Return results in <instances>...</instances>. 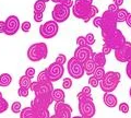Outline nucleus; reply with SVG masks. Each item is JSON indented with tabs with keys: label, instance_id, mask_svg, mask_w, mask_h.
<instances>
[{
	"label": "nucleus",
	"instance_id": "obj_50",
	"mask_svg": "<svg viewBox=\"0 0 131 118\" xmlns=\"http://www.w3.org/2000/svg\"><path fill=\"white\" fill-rule=\"evenodd\" d=\"M71 118H83L82 116H74V117H71Z\"/></svg>",
	"mask_w": 131,
	"mask_h": 118
},
{
	"label": "nucleus",
	"instance_id": "obj_13",
	"mask_svg": "<svg viewBox=\"0 0 131 118\" xmlns=\"http://www.w3.org/2000/svg\"><path fill=\"white\" fill-rule=\"evenodd\" d=\"M93 49L91 46H78V48L74 50V58L79 62L83 63L84 61H86L88 59H91L93 57Z\"/></svg>",
	"mask_w": 131,
	"mask_h": 118
},
{
	"label": "nucleus",
	"instance_id": "obj_36",
	"mask_svg": "<svg viewBox=\"0 0 131 118\" xmlns=\"http://www.w3.org/2000/svg\"><path fill=\"white\" fill-rule=\"evenodd\" d=\"M18 95L21 96V97H26L28 95V89H26V88H19Z\"/></svg>",
	"mask_w": 131,
	"mask_h": 118
},
{
	"label": "nucleus",
	"instance_id": "obj_18",
	"mask_svg": "<svg viewBox=\"0 0 131 118\" xmlns=\"http://www.w3.org/2000/svg\"><path fill=\"white\" fill-rule=\"evenodd\" d=\"M83 68H84V72H86L88 76H93L94 71L96 69V65L94 62V60L91 58V59H88L86 61L83 62Z\"/></svg>",
	"mask_w": 131,
	"mask_h": 118
},
{
	"label": "nucleus",
	"instance_id": "obj_16",
	"mask_svg": "<svg viewBox=\"0 0 131 118\" xmlns=\"http://www.w3.org/2000/svg\"><path fill=\"white\" fill-rule=\"evenodd\" d=\"M55 115L59 118H71L72 107L64 102H56L55 104Z\"/></svg>",
	"mask_w": 131,
	"mask_h": 118
},
{
	"label": "nucleus",
	"instance_id": "obj_6",
	"mask_svg": "<svg viewBox=\"0 0 131 118\" xmlns=\"http://www.w3.org/2000/svg\"><path fill=\"white\" fill-rule=\"evenodd\" d=\"M47 55H48V47L45 43L33 44L27 50V58L34 62L46 59Z\"/></svg>",
	"mask_w": 131,
	"mask_h": 118
},
{
	"label": "nucleus",
	"instance_id": "obj_1",
	"mask_svg": "<svg viewBox=\"0 0 131 118\" xmlns=\"http://www.w3.org/2000/svg\"><path fill=\"white\" fill-rule=\"evenodd\" d=\"M117 20L115 13L105 11L102 17H95L93 20V24L95 27H100L102 30V37L103 40L106 39L109 35H112L117 30Z\"/></svg>",
	"mask_w": 131,
	"mask_h": 118
},
{
	"label": "nucleus",
	"instance_id": "obj_49",
	"mask_svg": "<svg viewBox=\"0 0 131 118\" xmlns=\"http://www.w3.org/2000/svg\"><path fill=\"white\" fill-rule=\"evenodd\" d=\"M48 118H59L58 116H56V115H52V116H49Z\"/></svg>",
	"mask_w": 131,
	"mask_h": 118
},
{
	"label": "nucleus",
	"instance_id": "obj_23",
	"mask_svg": "<svg viewBox=\"0 0 131 118\" xmlns=\"http://www.w3.org/2000/svg\"><path fill=\"white\" fill-rule=\"evenodd\" d=\"M12 82V77L9 73H2L0 74V87H8Z\"/></svg>",
	"mask_w": 131,
	"mask_h": 118
},
{
	"label": "nucleus",
	"instance_id": "obj_37",
	"mask_svg": "<svg viewBox=\"0 0 131 118\" xmlns=\"http://www.w3.org/2000/svg\"><path fill=\"white\" fill-rule=\"evenodd\" d=\"M77 45L78 46H88L86 39H85L84 36H79L77 38Z\"/></svg>",
	"mask_w": 131,
	"mask_h": 118
},
{
	"label": "nucleus",
	"instance_id": "obj_34",
	"mask_svg": "<svg viewBox=\"0 0 131 118\" xmlns=\"http://www.w3.org/2000/svg\"><path fill=\"white\" fill-rule=\"evenodd\" d=\"M21 28H22V31L24 32V33H28V32L31 31V23L28 21L23 22L21 24Z\"/></svg>",
	"mask_w": 131,
	"mask_h": 118
},
{
	"label": "nucleus",
	"instance_id": "obj_5",
	"mask_svg": "<svg viewBox=\"0 0 131 118\" xmlns=\"http://www.w3.org/2000/svg\"><path fill=\"white\" fill-rule=\"evenodd\" d=\"M78 100H79V112L82 117L92 118L96 113L95 104L91 96H86L82 94L81 92L78 93Z\"/></svg>",
	"mask_w": 131,
	"mask_h": 118
},
{
	"label": "nucleus",
	"instance_id": "obj_29",
	"mask_svg": "<svg viewBox=\"0 0 131 118\" xmlns=\"http://www.w3.org/2000/svg\"><path fill=\"white\" fill-rule=\"evenodd\" d=\"M21 108H22V106H21L20 102H13V104H12V106H11V111L14 114H18L21 112Z\"/></svg>",
	"mask_w": 131,
	"mask_h": 118
},
{
	"label": "nucleus",
	"instance_id": "obj_14",
	"mask_svg": "<svg viewBox=\"0 0 131 118\" xmlns=\"http://www.w3.org/2000/svg\"><path fill=\"white\" fill-rule=\"evenodd\" d=\"M30 90L35 93V95L37 94H51L54 91V85L52 82L49 83H39V82H32Z\"/></svg>",
	"mask_w": 131,
	"mask_h": 118
},
{
	"label": "nucleus",
	"instance_id": "obj_53",
	"mask_svg": "<svg viewBox=\"0 0 131 118\" xmlns=\"http://www.w3.org/2000/svg\"><path fill=\"white\" fill-rule=\"evenodd\" d=\"M83 118H86V117H83Z\"/></svg>",
	"mask_w": 131,
	"mask_h": 118
},
{
	"label": "nucleus",
	"instance_id": "obj_51",
	"mask_svg": "<svg viewBox=\"0 0 131 118\" xmlns=\"http://www.w3.org/2000/svg\"><path fill=\"white\" fill-rule=\"evenodd\" d=\"M43 1H45V2H47V1H50V0H43Z\"/></svg>",
	"mask_w": 131,
	"mask_h": 118
},
{
	"label": "nucleus",
	"instance_id": "obj_28",
	"mask_svg": "<svg viewBox=\"0 0 131 118\" xmlns=\"http://www.w3.org/2000/svg\"><path fill=\"white\" fill-rule=\"evenodd\" d=\"M104 74H105L104 68H102V67H96L95 71H94V73H93V77H95L97 80H101V79L104 77Z\"/></svg>",
	"mask_w": 131,
	"mask_h": 118
},
{
	"label": "nucleus",
	"instance_id": "obj_19",
	"mask_svg": "<svg viewBox=\"0 0 131 118\" xmlns=\"http://www.w3.org/2000/svg\"><path fill=\"white\" fill-rule=\"evenodd\" d=\"M92 59L94 60V62H95L96 67H105L106 65V57L103 52H94L93 54V57Z\"/></svg>",
	"mask_w": 131,
	"mask_h": 118
},
{
	"label": "nucleus",
	"instance_id": "obj_17",
	"mask_svg": "<svg viewBox=\"0 0 131 118\" xmlns=\"http://www.w3.org/2000/svg\"><path fill=\"white\" fill-rule=\"evenodd\" d=\"M103 101L105 105L109 108H114L117 106V103H118V100L117 97L115 96L114 94H110V93H105L104 97H103Z\"/></svg>",
	"mask_w": 131,
	"mask_h": 118
},
{
	"label": "nucleus",
	"instance_id": "obj_21",
	"mask_svg": "<svg viewBox=\"0 0 131 118\" xmlns=\"http://www.w3.org/2000/svg\"><path fill=\"white\" fill-rule=\"evenodd\" d=\"M51 97H52V101L55 102H64L66 95H64V92L61 89H54V91L51 93Z\"/></svg>",
	"mask_w": 131,
	"mask_h": 118
},
{
	"label": "nucleus",
	"instance_id": "obj_24",
	"mask_svg": "<svg viewBox=\"0 0 131 118\" xmlns=\"http://www.w3.org/2000/svg\"><path fill=\"white\" fill-rule=\"evenodd\" d=\"M37 82H39V83H49V82H51L50 79H49V77H48V74H47L46 69H45L44 71H40L38 73V76H37Z\"/></svg>",
	"mask_w": 131,
	"mask_h": 118
},
{
	"label": "nucleus",
	"instance_id": "obj_40",
	"mask_svg": "<svg viewBox=\"0 0 131 118\" xmlns=\"http://www.w3.org/2000/svg\"><path fill=\"white\" fill-rule=\"evenodd\" d=\"M44 18V13L42 12H34V21L35 22H42Z\"/></svg>",
	"mask_w": 131,
	"mask_h": 118
},
{
	"label": "nucleus",
	"instance_id": "obj_52",
	"mask_svg": "<svg viewBox=\"0 0 131 118\" xmlns=\"http://www.w3.org/2000/svg\"><path fill=\"white\" fill-rule=\"evenodd\" d=\"M129 93H130V97H131V88H130V91H129Z\"/></svg>",
	"mask_w": 131,
	"mask_h": 118
},
{
	"label": "nucleus",
	"instance_id": "obj_12",
	"mask_svg": "<svg viewBox=\"0 0 131 118\" xmlns=\"http://www.w3.org/2000/svg\"><path fill=\"white\" fill-rule=\"evenodd\" d=\"M47 74L49 77L51 82H56L61 79V77L63 76L64 73V69L62 65H59L57 62H52L48 66V68H46Z\"/></svg>",
	"mask_w": 131,
	"mask_h": 118
},
{
	"label": "nucleus",
	"instance_id": "obj_31",
	"mask_svg": "<svg viewBox=\"0 0 131 118\" xmlns=\"http://www.w3.org/2000/svg\"><path fill=\"white\" fill-rule=\"evenodd\" d=\"M52 2H55V3H62V5L64 6H67L68 8H70L73 6V1L72 0H51Z\"/></svg>",
	"mask_w": 131,
	"mask_h": 118
},
{
	"label": "nucleus",
	"instance_id": "obj_42",
	"mask_svg": "<svg viewBox=\"0 0 131 118\" xmlns=\"http://www.w3.org/2000/svg\"><path fill=\"white\" fill-rule=\"evenodd\" d=\"M112 50H113V49H112V48H110L108 45H106V44H104V45H103V50H102V52H103L105 56H106V55H108Z\"/></svg>",
	"mask_w": 131,
	"mask_h": 118
},
{
	"label": "nucleus",
	"instance_id": "obj_35",
	"mask_svg": "<svg viewBox=\"0 0 131 118\" xmlns=\"http://www.w3.org/2000/svg\"><path fill=\"white\" fill-rule=\"evenodd\" d=\"M66 61H67V58H66V56L63 54H59L58 56H57L55 62L59 63V65H62V66H63V63H66Z\"/></svg>",
	"mask_w": 131,
	"mask_h": 118
},
{
	"label": "nucleus",
	"instance_id": "obj_47",
	"mask_svg": "<svg viewBox=\"0 0 131 118\" xmlns=\"http://www.w3.org/2000/svg\"><path fill=\"white\" fill-rule=\"evenodd\" d=\"M125 22L128 24V26L131 27V13L128 14V17H127V19H126V21H125Z\"/></svg>",
	"mask_w": 131,
	"mask_h": 118
},
{
	"label": "nucleus",
	"instance_id": "obj_3",
	"mask_svg": "<svg viewBox=\"0 0 131 118\" xmlns=\"http://www.w3.org/2000/svg\"><path fill=\"white\" fill-rule=\"evenodd\" d=\"M52 103L51 94H37L35 95L34 100L31 102V107L34 109L37 118H48L49 112L48 107Z\"/></svg>",
	"mask_w": 131,
	"mask_h": 118
},
{
	"label": "nucleus",
	"instance_id": "obj_43",
	"mask_svg": "<svg viewBox=\"0 0 131 118\" xmlns=\"http://www.w3.org/2000/svg\"><path fill=\"white\" fill-rule=\"evenodd\" d=\"M126 73L128 76V78L131 80V61L127 62V67H126Z\"/></svg>",
	"mask_w": 131,
	"mask_h": 118
},
{
	"label": "nucleus",
	"instance_id": "obj_41",
	"mask_svg": "<svg viewBox=\"0 0 131 118\" xmlns=\"http://www.w3.org/2000/svg\"><path fill=\"white\" fill-rule=\"evenodd\" d=\"M82 94H84V95H86V96H91V88L90 87H84L83 89H82V91H81Z\"/></svg>",
	"mask_w": 131,
	"mask_h": 118
},
{
	"label": "nucleus",
	"instance_id": "obj_39",
	"mask_svg": "<svg viewBox=\"0 0 131 118\" xmlns=\"http://www.w3.org/2000/svg\"><path fill=\"white\" fill-rule=\"evenodd\" d=\"M25 76L28 77L30 79L34 78V77H35V69H34V68H32V67L27 68V69H26V71H25Z\"/></svg>",
	"mask_w": 131,
	"mask_h": 118
},
{
	"label": "nucleus",
	"instance_id": "obj_4",
	"mask_svg": "<svg viewBox=\"0 0 131 118\" xmlns=\"http://www.w3.org/2000/svg\"><path fill=\"white\" fill-rule=\"evenodd\" d=\"M120 73L116 71L106 72L104 77L100 80V87L104 93H112L115 91L120 82Z\"/></svg>",
	"mask_w": 131,
	"mask_h": 118
},
{
	"label": "nucleus",
	"instance_id": "obj_25",
	"mask_svg": "<svg viewBox=\"0 0 131 118\" xmlns=\"http://www.w3.org/2000/svg\"><path fill=\"white\" fill-rule=\"evenodd\" d=\"M19 84H20V88H26V89H30L31 84H32V81L31 79L28 78V77H26L25 74L22 76L21 78H20L19 80Z\"/></svg>",
	"mask_w": 131,
	"mask_h": 118
},
{
	"label": "nucleus",
	"instance_id": "obj_26",
	"mask_svg": "<svg viewBox=\"0 0 131 118\" xmlns=\"http://www.w3.org/2000/svg\"><path fill=\"white\" fill-rule=\"evenodd\" d=\"M45 9H46V2L43 0H37L34 3V12H42L44 13Z\"/></svg>",
	"mask_w": 131,
	"mask_h": 118
},
{
	"label": "nucleus",
	"instance_id": "obj_27",
	"mask_svg": "<svg viewBox=\"0 0 131 118\" xmlns=\"http://www.w3.org/2000/svg\"><path fill=\"white\" fill-rule=\"evenodd\" d=\"M8 107H9V105H8V102L2 97V93L0 92V114L5 113Z\"/></svg>",
	"mask_w": 131,
	"mask_h": 118
},
{
	"label": "nucleus",
	"instance_id": "obj_15",
	"mask_svg": "<svg viewBox=\"0 0 131 118\" xmlns=\"http://www.w3.org/2000/svg\"><path fill=\"white\" fill-rule=\"evenodd\" d=\"M6 23V30L5 34L6 35H14L18 33L20 28V20L16 15H9L5 21Z\"/></svg>",
	"mask_w": 131,
	"mask_h": 118
},
{
	"label": "nucleus",
	"instance_id": "obj_48",
	"mask_svg": "<svg viewBox=\"0 0 131 118\" xmlns=\"http://www.w3.org/2000/svg\"><path fill=\"white\" fill-rule=\"evenodd\" d=\"M83 3H86V5H92V2H93V0H81Z\"/></svg>",
	"mask_w": 131,
	"mask_h": 118
},
{
	"label": "nucleus",
	"instance_id": "obj_46",
	"mask_svg": "<svg viewBox=\"0 0 131 118\" xmlns=\"http://www.w3.org/2000/svg\"><path fill=\"white\" fill-rule=\"evenodd\" d=\"M122 3H124V0H114V5H116L118 8L122 6Z\"/></svg>",
	"mask_w": 131,
	"mask_h": 118
},
{
	"label": "nucleus",
	"instance_id": "obj_9",
	"mask_svg": "<svg viewBox=\"0 0 131 118\" xmlns=\"http://www.w3.org/2000/svg\"><path fill=\"white\" fill-rule=\"evenodd\" d=\"M58 30H59L58 23H56L54 20H50V21L45 22L39 26V34L45 39H49L55 37L57 33H58Z\"/></svg>",
	"mask_w": 131,
	"mask_h": 118
},
{
	"label": "nucleus",
	"instance_id": "obj_10",
	"mask_svg": "<svg viewBox=\"0 0 131 118\" xmlns=\"http://www.w3.org/2000/svg\"><path fill=\"white\" fill-rule=\"evenodd\" d=\"M68 72H69V74H70V77H72V78H74V79L82 78L84 74L83 63L79 62L74 57H72L68 61Z\"/></svg>",
	"mask_w": 131,
	"mask_h": 118
},
{
	"label": "nucleus",
	"instance_id": "obj_8",
	"mask_svg": "<svg viewBox=\"0 0 131 118\" xmlns=\"http://www.w3.org/2000/svg\"><path fill=\"white\" fill-rule=\"evenodd\" d=\"M69 15H70V8H68L62 3H56V6L51 11L52 20L56 23H62L67 21Z\"/></svg>",
	"mask_w": 131,
	"mask_h": 118
},
{
	"label": "nucleus",
	"instance_id": "obj_11",
	"mask_svg": "<svg viewBox=\"0 0 131 118\" xmlns=\"http://www.w3.org/2000/svg\"><path fill=\"white\" fill-rule=\"evenodd\" d=\"M115 58L119 62L131 61V43L126 42L120 48L115 50Z\"/></svg>",
	"mask_w": 131,
	"mask_h": 118
},
{
	"label": "nucleus",
	"instance_id": "obj_45",
	"mask_svg": "<svg viewBox=\"0 0 131 118\" xmlns=\"http://www.w3.org/2000/svg\"><path fill=\"white\" fill-rule=\"evenodd\" d=\"M5 30H6L5 21H0V33H5Z\"/></svg>",
	"mask_w": 131,
	"mask_h": 118
},
{
	"label": "nucleus",
	"instance_id": "obj_7",
	"mask_svg": "<svg viewBox=\"0 0 131 118\" xmlns=\"http://www.w3.org/2000/svg\"><path fill=\"white\" fill-rule=\"evenodd\" d=\"M126 42H127V40H126L125 35L122 34V32L120 30H118V28L114 32L112 35H109L107 38L104 39V44L108 45L114 50H116V49H118V48H120Z\"/></svg>",
	"mask_w": 131,
	"mask_h": 118
},
{
	"label": "nucleus",
	"instance_id": "obj_2",
	"mask_svg": "<svg viewBox=\"0 0 131 118\" xmlns=\"http://www.w3.org/2000/svg\"><path fill=\"white\" fill-rule=\"evenodd\" d=\"M72 13L75 18L83 20V22L88 23L92 18H95V15L98 13V9L93 5H86L81 0H75L72 6Z\"/></svg>",
	"mask_w": 131,
	"mask_h": 118
},
{
	"label": "nucleus",
	"instance_id": "obj_32",
	"mask_svg": "<svg viewBox=\"0 0 131 118\" xmlns=\"http://www.w3.org/2000/svg\"><path fill=\"white\" fill-rule=\"evenodd\" d=\"M71 87H72V80L70 78H64L62 81V88L66 89V90H68V89H70Z\"/></svg>",
	"mask_w": 131,
	"mask_h": 118
},
{
	"label": "nucleus",
	"instance_id": "obj_33",
	"mask_svg": "<svg viewBox=\"0 0 131 118\" xmlns=\"http://www.w3.org/2000/svg\"><path fill=\"white\" fill-rule=\"evenodd\" d=\"M84 37H85V39H86V43H88L89 46H91L95 43V37H94V35L92 33H89L86 36H84Z\"/></svg>",
	"mask_w": 131,
	"mask_h": 118
},
{
	"label": "nucleus",
	"instance_id": "obj_30",
	"mask_svg": "<svg viewBox=\"0 0 131 118\" xmlns=\"http://www.w3.org/2000/svg\"><path fill=\"white\" fill-rule=\"evenodd\" d=\"M89 85H91L92 88H97L100 85V80H97L95 77H90L89 78Z\"/></svg>",
	"mask_w": 131,
	"mask_h": 118
},
{
	"label": "nucleus",
	"instance_id": "obj_38",
	"mask_svg": "<svg viewBox=\"0 0 131 118\" xmlns=\"http://www.w3.org/2000/svg\"><path fill=\"white\" fill-rule=\"evenodd\" d=\"M119 112L124 113V114H127L129 112V105L127 103H120L119 104Z\"/></svg>",
	"mask_w": 131,
	"mask_h": 118
},
{
	"label": "nucleus",
	"instance_id": "obj_20",
	"mask_svg": "<svg viewBox=\"0 0 131 118\" xmlns=\"http://www.w3.org/2000/svg\"><path fill=\"white\" fill-rule=\"evenodd\" d=\"M20 118H37V115H36L34 109L30 106V107H25L21 109V112H20Z\"/></svg>",
	"mask_w": 131,
	"mask_h": 118
},
{
	"label": "nucleus",
	"instance_id": "obj_44",
	"mask_svg": "<svg viewBox=\"0 0 131 118\" xmlns=\"http://www.w3.org/2000/svg\"><path fill=\"white\" fill-rule=\"evenodd\" d=\"M118 9H119V8H118L116 5H114V3H112V5L108 6V11L113 12V13H116V12L118 11Z\"/></svg>",
	"mask_w": 131,
	"mask_h": 118
},
{
	"label": "nucleus",
	"instance_id": "obj_22",
	"mask_svg": "<svg viewBox=\"0 0 131 118\" xmlns=\"http://www.w3.org/2000/svg\"><path fill=\"white\" fill-rule=\"evenodd\" d=\"M128 14H129V12L126 9H118V11L115 13V17H116L117 22L119 23V22H125Z\"/></svg>",
	"mask_w": 131,
	"mask_h": 118
}]
</instances>
